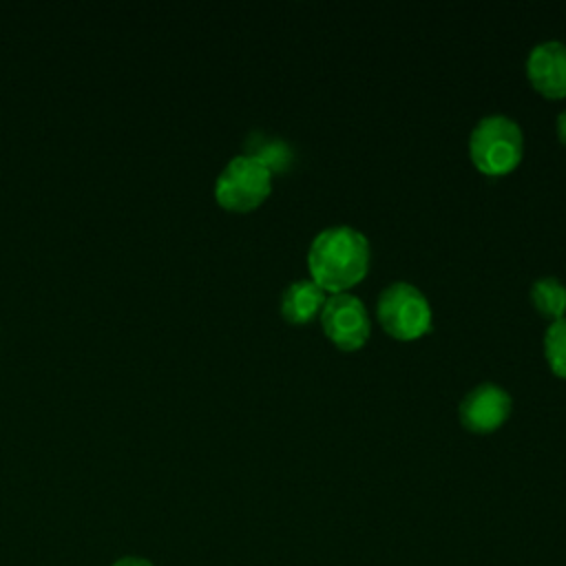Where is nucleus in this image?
Returning a JSON list of instances; mask_svg holds the SVG:
<instances>
[{"label":"nucleus","instance_id":"obj_7","mask_svg":"<svg viewBox=\"0 0 566 566\" xmlns=\"http://www.w3.org/2000/svg\"><path fill=\"white\" fill-rule=\"evenodd\" d=\"M526 75L531 84L548 95H566V44L559 40H544L535 44L526 57Z\"/></svg>","mask_w":566,"mask_h":566},{"label":"nucleus","instance_id":"obj_10","mask_svg":"<svg viewBox=\"0 0 566 566\" xmlns=\"http://www.w3.org/2000/svg\"><path fill=\"white\" fill-rule=\"evenodd\" d=\"M248 155L261 159L270 170H285L292 164L294 150L281 137H268L263 133H252L248 139Z\"/></svg>","mask_w":566,"mask_h":566},{"label":"nucleus","instance_id":"obj_2","mask_svg":"<svg viewBox=\"0 0 566 566\" xmlns=\"http://www.w3.org/2000/svg\"><path fill=\"white\" fill-rule=\"evenodd\" d=\"M469 153L484 175H504L522 159L524 133L509 115H484L469 135Z\"/></svg>","mask_w":566,"mask_h":566},{"label":"nucleus","instance_id":"obj_11","mask_svg":"<svg viewBox=\"0 0 566 566\" xmlns=\"http://www.w3.org/2000/svg\"><path fill=\"white\" fill-rule=\"evenodd\" d=\"M544 352L553 371L566 376V314L551 321V325L546 327Z\"/></svg>","mask_w":566,"mask_h":566},{"label":"nucleus","instance_id":"obj_5","mask_svg":"<svg viewBox=\"0 0 566 566\" xmlns=\"http://www.w3.org/2000/svg\"><path fill=\"white\" fill-rule=\"evenodd\" d=\"M321 323L325 334L340 349L360 347L371 329L365 303L349 292H336L325 298L321 310Z\"/></svg>","mask_w":566,"mask_h":566},{"label":"nucleus","instance_id":"obj_9","mask_svg":"<svg viewBox=\"0 0 566 566\" xmlns=\"http://www.w3.org/2000/svg\"><path fill=\"white\" fill-rule=\"evenodd\" d=\"M535 310L548 318H559L566 312V285L557 276H539L531 285Z\"/></svg>","mask_w":566,"mask_h":566},{"label":"nucleus","instance_id":"obj_12","mask_svg":"<svg viewBox=\"0 0 566 566\" xmlns=\"http://www.w3.org/2000/svg\"><path fill=\"white\" fill-rule=\"evenodd\" d=\"M111 566H153L148 559H144V557H135V555H130V557H122V559H117L115 564H111Z\"/></svg>","mask_w":566,"mask_h":566},{"label":"nucleus","instance_id":"obj_1","mask_svg":"<svg viewBox=\"0 0 566 566\" xmlns=\"http://www.w3.org/2000/svg\"><path fill=\"white\" fill-rule=\"evenodd\" d=\"M307 265L323 290L347 292L369 268V241L354 226L323 228L310 243Z\"/></svg>","mask_w":566,"mask_h":566},{"label":"nucleus","instance_id":"obj_13","mask_svg":"<svg viewBox=\"0 0 566 566\" xmlns=\"http://www.w3.org/2000/svg\"><path fill=\"white\" fill-rule=\"evenodd\" d=\"M557 135H559V139L566 144V108L557 115Z\"/></svg>","mask_w":566,"mask_h":566},{"label":"nucleus","instance_id":"obj_3","mask_svg":"<svg viewBox=\"0 0 566 566\" xmlns=\"http://www.w3.org/2000/svg\"><path fill=\"white\" fill-rule=\"evenodd\" d=\"M272 188V170L256 157L234 155L214 181V197L228 210H250L259 206Z\"/></svg>","mask_w":566,"mask_h":566},{"label":"nucleus","instance_id":"obj_4","mask_svg":"<svg viewBox=\"0 0 566 566\" xmlns=\"http://www.w3.org/2000/svg\"><path fill=\"white\" fill-rule=\"evenodd\" d=\"M380 325L396 338L409 340L431 327V305L427 296L407 281H391L376 301Z\"/></svg>","mask_w":566,"mask_h":566},{"label":"nucleus","instance_id":"obj_8","mask_svg":"<svg viewBox=\"0 0 566 566\" xmlns=\"http://www.w3.org/2000/svg\"><path fill=\"white\" fill-rule=\"evenodd\" d=\"M325 303V290L314 279H296L281 294V312L290 323L314 318Z\"/></svg>","mask_w":566,"mask_h":566},{"label":"nucleus","instance_id":"obj_6","mask_svg":"<svg viewBox=\"0 0 566 566\" xmlns=\"http://www.w3.org/2000/svg\"><path fill=\"white\" fill-rule=\"evenodd\" d=\"M511 407H513L511 394L502 385L486 380L464 394V398L460 400L458 413L467 429L486 433L497 429L506 420V416L511 413Z\"/></svg>","mask_w":566,"mask_h":566}]
</instances>
